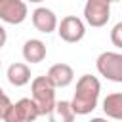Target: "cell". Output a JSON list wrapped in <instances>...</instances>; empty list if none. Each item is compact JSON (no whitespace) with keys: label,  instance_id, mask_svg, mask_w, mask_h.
<instances>
[{"label":"cell","instance_id":"cell-15","mask_svg":"<svg viewBox=\"0 0 122 122\" xmlns=\"http://www.w3.org/2000/svg\"><path fill=\"white\" fill-rule=\"evenodd\" d=\"M111 40L116 48H122V23H116L111 30Z\"/></svg>","mask_w":122,"mask_h":122},{"label":"cell","instance_id":"cell-1","mask_svg":"<svg viewBox=\"0 0 122 122\" xmlns=\"http://www.w3.org/2000/svg\"><path fill=\"white\" fill-rule=\"evenodd\" d=\"M101 92V84L95 76L92 74H82L76 82V92L74 97L71 101V107L74 111V114H88L95 109L97 105V97Z\"/></svg>","mask_w":122,"mask_h":122},{"label":"cell","instance_id":"cell-20","mask_svg":"<svg viewBox=\"0 0 122 122\" xmlns=\"http://www.w3.org/2000/svg\"><path fill=\"white\" fill-rule=\"evenodd\" d=\"M2 92H4V90H2V88H0V93H2Z\"/></svg>","mask_w":122,"mask_h":122},{"label":"cell","instance_id":"cell-2","mask_svg":"<svg viewBox=\"0 0 122 122\" xmlns=\"http://www.w3.org/2000/svg\"><path fill=\"white\" fill-rule=\"evenodd\" d=\"M30 90H32V101L38 109L40 114H48L55 103V88L51 86V82L48 80V76H36L30 82Z\"/></svg>","mask_w":122,"mask_h":122},{"label":"cell","instance_id":"cell-22","mask_svg":"<svg viewBox=\"0 0 122 122\" xmlns=\"http://www.w3.org/2000/svg\"><path fill=\"white\" fill-rule=\"evenodd\" d=\"M0 67H2V61H0Z\"/></svg>","mask_w":122,"mask_h":122},{"label":"cell","instance_id":"cell-4","mask_svg":"<svg viewBox=\"0 0 122 122\" xmlns=\"http://www.w3.org/2000/svg\"><path fill=\"white\" fill-rule=\"evenodd\" d=\"M84 17L92 27H103L111 19V0H86Z\"/></svg>","mask_w":122,"mask_h":122},{"label":"cell","instance_id":"cell-18","mask_svg":"<svg viewBox=\"0 0 122 122\" xmlns=\"http://www.w3.org/2000/svg\"><path fill=\"white\" fill-rule=\"evenodd\" d=\"M90 122H107V120H105V118H101V116H97V118H92Z\"/></svg>","mask_w":122,"mask_h":122},{"label":"cell","instance_id":"cell-14","mask_svg":"<svg viewBox=\"0 0 122 122\" xmlns=\"http://www.w3.org/2000/svg\"><path fill=\"white\" fill-rule=\"evenodd\" d=\"M2 120L4 122H23V116H21V112H19V109H17L15 103H11L8 107V111H6V114H4Z\"/></svg>","mask_w":122,"mask_h":122},{"label":"cell","instance_id":"cell-19","mask_svg":"<svg viewBox=\"0 0 122 122\" xmlns=\"http://www.w3.org/2000/svg\"><path fill=\"white\" fill-rule=\"evenodd\" d=\"M30 2H42V0H30Z\"/></svg>","mask_w":122,"mask_h":122},{"label":"cell","instance_id":"cell-16","mask_svg":"<svg viewBox=\"0 0 122 122\" xmlns=\"http://www.w3.org/2000/svg\"><path fill=\"white\" fill-rule=\"evenodd\" d=\"M11 105V101H10V97L2 92L0 93V118H4V114H6V111H8V107Z\"/></svg>","mask_w":122,"mask_h":122},{"label":"cell","instance_id":"cell-21","mask_svg":"<svg viewBox=\"0 0 122 122\" xmlns=\"http://www.w3.org/2000/svg\"><path fill=\"white\" fill-rule=\"evenodd\" d=\"M111 2H118V0H111Z\"/></svg>","mask_w":122,"mask_h":122},{"label":"cell","instance_id":"cell-3","mask_svg":"<svg viewBox=\"0 0 122 122\" xmlns=\"http://www.w3.org/2000/svg\"><path fill=\"white\" fill-rule=\"evenodd\" d=\"M97 71L101 76L112 82H122V55L118 51H103L97 61Z\"/></svg>","mask_w":122,"mask_h":122},{"label":"cell","instance_id":"cell-13","mask_svg":"<svg viewBox=\"0 0 122 122\" xmlns=\"http://www.w3.org/2000/svg\"><path fill=\"white\" fill-rule=\"evenodd\" d=\"M15 105H17L21 116H23V122H32V120H36L40 116V112H38V109H36V105H34V101L30 97H23Z\"/></svg>","mask_w":122,"mask_h":122},{"label":"cell","instance_id":"cell-10","mask_svg":"<svg viewBox=\"0 0 122 122\" xmlns=\"http://www.w3.org/2000/svg\"><path fill=\"white\" fill-rule=\"evenodd\" d=\"M8 80L13 86H25L30 80V69L27 63H11L8 67Z\"/></svg>","mask_w":122,"mask_h":122},{"label":"cell","instance_id":"cell-5","mask_svg":"<svg viewBox=\"0 0 122 122\" xmlns=\"http://www.w3.org/2000/svg\"><path fill=\"white\" fill-rule=\"evenodd\" d=\"M57 32H59L61 40L74 44V42H78V40L84 38L86 27H84V23H82L80 17H76V15H67V17L61 19V23H59V27H57Z\"/></svg>","mask_w":122,"mask_h":122},{"label":"cell","instance_id":"cell-12","mask_svg":"<svg viewBox=\"0 0 122 122\" xmlns=\"http://www.w3.org/2000/svg\"><path fill=\"white\" fill-rule=\"evenodd\" d=\"M103 111H105L107 116H111L114 120H120L122 118V93L120 92L109 93L103 99Z\"/></svg>","mask_w":122,"mask_h":122},{"label":"cell","instance_id":"cell-17","mask_svg":"<svg viewBox=\"0 0 122 122\" xmlns=\"http://www.w3.org/2000/svg\"><path fill=\"white\" fill-rule=\"evenodd\" d=\"M6 40H8V34H6V29L0 25V50L4 48V44H6Z\"/></svg>","mask_w":122,"mask_h":122},{"label":"cell","instance_id":"cell-7","mask_svg":"<svg viewBox=\"0 0 122 122\" xmlns=\"http://www.w3.org/2000/svg\"><path fill=\"white\" fill-rule=\"evenodd\" d=\"M46 76H48V80L51 82L53 88H65V86H69L72 82L74 71H72V67L69 63H55V65L50 67Z\"/></svg>","mask_w":122,"mask_h":122},{"label":"cell","instance_id":"cell-11","mask_svg":"<svg viewBox=\"0 0 122 122\" xmlns=\"http://www.w3.org/2000/svg\"><path fill=\"white\" fill-rule=\"evenodd\" d=\"M48 116H50V122H72L74 111L71 107V101H55Z\"/></svg>","mask_w":122,"mask_h":122},{"label":"cell","instance_id":"cell-9","mask_svg":"<svg viewBox=\"0 0 122 122\" xmlns=\"http://www.w3.org/2000/svg\"><path fill=\"white\" fill-rule=\"evenodd\" d=\"M23 57L29 63H40L46 57V44L38 38H29L23 44Z\"/></svg>","mask_w":122,"mask_h":122},{"label":"cell","instance_id":"cell-6","mask_svg":"<svg viewBox=\"0 0 122 122\" xmlns=\"http://www.w3.org/2000/svg\"><path fill=\"white\" fill-rule=\"evenodd\" d=\"M27 17V4L23 0H0V19L10 25H19Z\"/></svg>","mask_w":122,"mask_h":122},{"label":"cell","instance_id":"cell-8","mask_svg":"<svg viewBox=\"0 0 122 122\" xmlns=\"http://www.w3.org/2000/svg\"><path fill=\"white\" fill-rule=\"evenodd\" d=\"M32 25H34L36 30L48 34V32L55 30V27H57V17H55V13H53L51 10H48V8H36V10L32 11Z\"/></svg>","mask_w":122,"mask_h":122}]
</instances>
